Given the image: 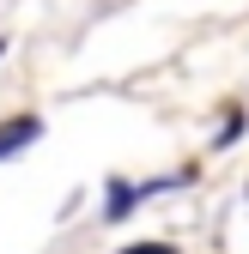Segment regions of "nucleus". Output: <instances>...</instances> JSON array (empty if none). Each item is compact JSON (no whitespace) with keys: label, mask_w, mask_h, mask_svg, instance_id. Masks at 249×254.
Masks as SVG:
<instances>
[{"label":"nucleus","mask_w":249,"mask_h":254,"mask_svg":"<svg viewBox=\"0 0 249 254\" xmlns=\"http://www.w3.org/2000/svg\"><path fill=\"white\" fill-rule=\"evenodd\" d=\"M37 133H43V121H37V115H12V121H0V164H6L12 151H24Z\"/></svg>","instance_id":"1"},{"label":"nucleus","mask_w":249,"mask_h":254,"mask_svg":"<svg viewBox=\"0 0 249 254\" xmlns=\"http://www.w3.org/2000/svg\"><path fill=\"white\" fill-rule=\"evenodd\" d=\"M140 200H146V194H140L134 182H110V188H104V218H110V224H122Z\"/></svg>","instance_id":"2"},{"label":"nucleus","mask_w":249,"mask_h":254,"mask_svg":"<svg viewBox=\"0 0 249 254\" xmlns=\"http://www.w3.org/2000/svg\"><path fill=\"white\" fill-rule=\"evenodd\" d=\"M0 55H6V43H0Z\"/></svg>","instance_id":"3"}]
</instances>
